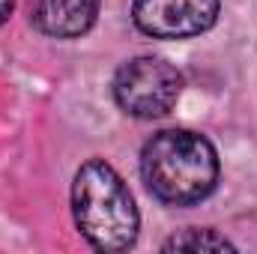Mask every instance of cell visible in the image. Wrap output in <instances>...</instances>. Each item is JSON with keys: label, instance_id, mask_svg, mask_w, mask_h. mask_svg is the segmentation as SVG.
I'll return each instance as SVG.
<instances>
[{"label": "cell", "instance_id": "cell-1", "mask_svg": "<svg viewBox=\"0 0 257 254\" xmlns=\"http://www.w3.org/2000/svg\"><path fill=\"white\" fill-rule=\"evenodd\" d=\"M141 174L159 200L189 206L215 189L218 156L203 135L189 129H165L144 144Z\"/></svg>", "mask_w": 257, "mask_h": 254}, {"label": "cell", "instance_id": "cell-2", "mask_svg": "<svg viewBox=\"0 0 257 254\" xmlns=\"http://www.w3.org/2000/svg\"><path fill=\"white\" fill-rule=\"evenodd\" d=\"M72 212L84 239L99 251H126L138 239V206L123 177L93 159L78 168L72 183Z\"/></svg>", "mask_w": 257, "mask_h": 254}, {"label": "cell", "instance_id": "cell-3", "mask_svg": "<svg viewBox=\"0 0 257 254\" xmlns=\"http://www.w3.org/2000/svg\"><path fill=\"white\" fill-rule=\"evenodd\" d=\"M183 93V75L162 57H135L114 75V99L117 105L138 117L156 120L165 117Z\"/></svg>", "mask_w": 257, "mask_h": 254}, {"label": "cell", "instance_id": "cell-4", "mask_svg": "<svg viewBox=\"0 0 257 254\" xmlns=\"http://www.w3.org/2000/svg\"><path fill=\"white\" fill-rule=\"evenodd\" d=\"M132 18L153 39H189L215 24L218 0H135Z\"/></svg>", "mask_w": 257, "mask_h": 254}, {"label": "cell", "instance_id": "cell-5", "mask_svg": "<svg viewBox=\"0 0 257 254\" xmlns=\"http://www.w3.org/2000/svg\"><path fill=\"white\" fill-rule=\"evenodd\" d=\"M99 15V0H30V21L54 39L84 36Z\"/></svg>", "mask_w": 257, "mask_h": 254}, {"label": "cell", "instance_id": "cell-6", "mask_svg": "<svg viewBox=\"0 0 257 254\" xmlns=\"http://www.w3.org/2000/svg\"><path fill=\"white\" fill-rule=\"evenodd\" d=\"M162 248L165 251H233V242L218 236L209 227H189L183 233H174Z\"/></svg>", "mask_w": 257, "mask_h": 254}, {"label": "cell", "instance_id": "cell-7", "mask_svg": "<svg viewBox=\"0 0 257 254\" xmlns=\"http://www.w3.org/2000/svg\"><path fill=\"white\" fill-rule=\"evenodd\" d=\"M12 3H15V0H0V24L12 15Z\"/></svg>", "mask_w": 257, "mask_h": 254}]
</instances>
